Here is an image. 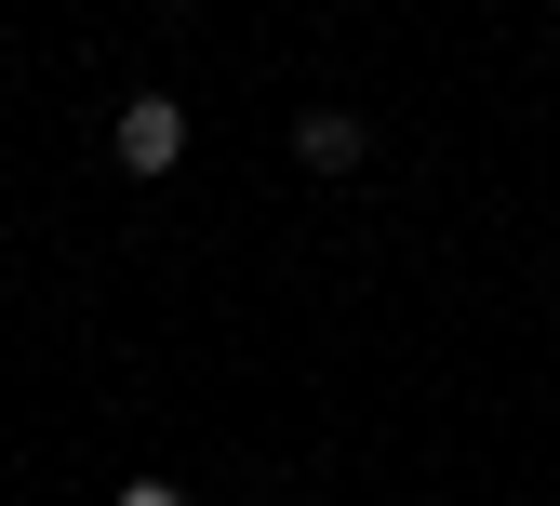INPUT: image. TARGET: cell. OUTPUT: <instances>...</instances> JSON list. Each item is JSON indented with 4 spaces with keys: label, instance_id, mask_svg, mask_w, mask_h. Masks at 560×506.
<instances>
[{
    "label": "cell",
    "instance_id": "3957f363",
    "mask_svg": "<svg viewBox=\"0 0 560 506\" xmlns=\"http://www.w3.org/2000/svg\"><path fill=\"white\" fill-rule=\"evenodd\" d=\"M120 506H187V493L174 480H120Z\"/></svg>",
    "mask_w": 560,
    "mask_h": 506
},
{
    "label": "cell",
    "instance_id": "7a4b0ae2",
    "mask_svg": "<svg viewBox=\"0 0 560 506\" xmlns=\"http://www.w3.org/2000/svg\"><path fill=\"white\" fill-rule=\"evenodd\" d=\"M294 161H307V174H361V120H347V107H320V120L294 133Z\"/></svg>",
    "mask_w": 560,
    "mask_h": 506
},
{
    "label": "cell",
    "instance_id": "6da1fadb",
    "mask_svg": "<svg viewBox=\"0 0 560 506\" xmlns=\"http://www.w3.org/2000/svg\"><path fill=\"white\" fill-rule=\"evenodd\" d=\"M187 161V107L174 94H133L120 107V174H174Z\"/></svg>",
    "mask_w": 560,
    "mask_h": 506
}]
</instances>
